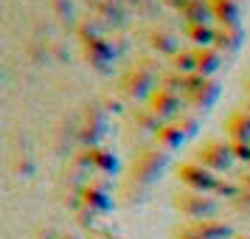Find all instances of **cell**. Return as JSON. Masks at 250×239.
<instances>
[{
	"label": "cell",
	"instance_id": "1",
	"mask_svg": "<svg viewBox=\"0 0 250 239\" xmlns=\"http://www.w3.org/2000/svg\"><path fill=\"white\" fill-rule=\"evenodd\" d=\"M158 79H160L158 59L138 57L135 62L124 70V76H121L118 85H121V93H124V96L141 102V99H149V96H152V90L158 87Z\"/></svg>",
	"mask_w": 250,
	"mask_h": 239
},
{
	"label": "cell",
	"instance_id": "2",
	"mask_svg": "<svg viewBox=\"0 0 250 239\" xmlns=\"http://www.w3.org/2000/svg\"><path fill=\"white\" fill-rule=\"evenodd\" d=\"M169 166V152L160 147H146L141 149L129 166V180L138 186H152L155 180H160V174Z\"/></svg>",
	"mask_w": 250,
	"mask_h": 239
},
{
	"label": "cell",
	"instance_id": "3",
	"mask_svg": "<svg viewBox=\"0 0 250 239\" xmlns=\"http://www.w3.org/2000/svg\"><path fill=\"white\" fill-rule=\"evenodd\" d=\"M191 160L200 163L205 169H211L214 174H222V172L233 169V152H230V141H219V138H211V141H203L197 149H191Z\"/></svg>",
	"mask_w": 250,
	"mask_h": 239
},
{
	"label": "cell",
	"instance_id": "4",
	"mask_svg": "<svg viewBox=\"0 0 250 239\" xmlns=\"http://www.w3.org/2000/svg\"><path fill=\"white\" fill-rule=\"evenodd\" d=\"M171 205L180 211L183 217H188L191 222H200V219H211L216 214V200L211 194L203 192H191V189H183L171 197Z\"/></svg>",
	"mask_w": 250,
	"mask_h": 239
},
{
	"label": "cell",
	"instance_id": "5",
	"mask_svg": "<svg viewBox=\"0 0 250 239\" xmlns=\"http://www.w3.org/2000/svg\"><path fill=\"white\" fill-rule=\"evenodd\" d=\"M174 177L183 183V189H191V192H203V194H214L216 180L219 174H214L211 169H205L194 160H186L180 166H174Z\"/></svg>",
	"mask_w": 250,
	"mask_h": 239
},
{
	"label": "cell",
	"instance_id": "6",
	"mask_svg": "<svg viewBox=\"0 0 250 239\" xmlns=\"http://www.w3.org/2000/svg\"><path fill=\"white\" fill-rule=\"evenodd\" d=\"M219 93H222V87H219V82H216L214 76L191 73V76H188V90H186L183 99L191 104V107H197V110H208V107L216 104Z\"/></svg>",
	"mask_w": 250,
	"mask_h": 239
},
{
	"label": "cell",
	"instance_id": "7",
	"mask_svg": "<svg viewBox=\"0 0 250 239\" xmlns=\"http://www.w3.org/2000/svg\"><path fill=\"white\" fill-rule=\"evenodd\" d=\"M82 45H84V54H87V62H90L93 68L99 70V73H110L113 70V62H115V51L110 48V43L99 34H87V31H82Z\"/></svg>",
	"mask_w": 250,
	"mask_h": 239
},
{
	"label": "cell",
	"instance_id": "8",
	"mask_svg": "<svg viewBox=\"0 0 250 239\" xmlns=\"http://www.w3.org/2000/svg\"><path fill=\"white\" fill-rule=\"evenodd\" d=\"M146 107L158 115L160 121H171V118H177L183 113V96L163 90V87H155L152 96L146 99Z\"/></svg>",
	"mask_w": 250,
	"mask_h": 239
},
{
	"label": "cell",
	"instance_id": "9",
	"mask_svg": "<svg viewBox=\"0 0 250 239\" xmlns=\"http://www.w3.org/2000/svg\"><path fill=\"white\" fill-rule=\"evenodd\" d=\"M79 203L87 205L90 211L96 214H104V211H110L113 208V192H110V186L102 180H90L82 186L79 192Z\"/></svg>",
	"mask_w": 250,
	"mask_h": 239
},
{
	"label": "cell",
	"instance_id": "10",
	"mask_svg": "<svg viewBox=\"0 0 250 239\" xmlns=\"http://www.w3.org/2000/svg\"><path fill=\"white\" fill-rule=\"evenodd\" d=\"M149 48L158 54V57H174L177 51H180V37L174 34V31H169V28H152L146 37Z\"/></svg>",
	"mask_w": 250,
	"mask_h": 239
},
{
	"label": "cell",
	"instance_id": "11",
	"mask_svg": "<svg viewBox=\"0 0 250 239\" xmlns=\"http://www.w3.org/2000/svg\"><path fill=\"white\" fill-rule=\"evenodd\" d=\"M245 43V31L242 25H216V37H214V48L222 51L225 57L236 54L239 48Z\"/></svg>",
	"mask_w": 250,
	"mask_h": 239
},
{
	"label": "cell",
	"instance_id": "12",
	"mask_svg": "<svg viewBox=\"0 0 250 239\" xmlns=\"http://www.w3.org/2000/svg\"><path fill=\"white\" fill-rule=\"evenodd\" d=\"M180 20H183V25H216L211 0H191L180 12Z\"/></svg>",
	"mask_w": 250,
	"mask_h": 239
},
{
	"label": "cell",
	"instance_id": "13",
	"mask_svg": "<svg viewBox=\"0 0 250 239\" xmlns=\"http://www.w3.org/2000/svg\"><path fill=\"white\" fill-rule=\"evenodd\" d=\"M188 228H191L194 234H200L203 239H233L236 237L233 228L228 225V222H222V219H216V217L200 219V222H188Z\"/></svg>",
	"mask_w": 250,
	"mask_h": 239
},
{
	"label": "cell",
	"instance_id": "14",
	"mask_svg": "<svg viewBox=\"0 0 250 239\" xmlns=\"http://www.w3.org/2000/svg\"><path fill=\"white\" fill-rule=\"evenodd\" d=\"M225 132H228V141H242V144H250V113L245 110V107L228 115Z\"/></svg>",
	"mask_w": 250,
	"mask_h": 239
},
{
	"label": "cell",
	"instance_id": "15",
	"mask_svg": "<svg viewBox=\"0 0 250 239\" xmlns=\"http://www.w3.org/2000/svg\"><path fill=\"white\" fill-rule=\"evenodd\" d=\"M216 25H239L242 20V3L239 0H211Z\"/></svg>",
	"mask_w": 250,
	"mask_h": 239
},
{
	"label": "cell",
	"instance_id": "16",
	"mask_svg": "<svg viewBox=\"0 0 250 239\" xmlns=\"http://www.w3.org/2000/svg\"><path fill=\"white\" fill-rule=\"evenodd\" d=\"M194 51H197V73H203V76H214L216 70L225 65V54L216 51L214 45L211 48H194Z\"/></svg>",
	"mask_w": 250,
	"mask_h": 239
},
{
	"label": "cell",
	"instance_id": "17",
	"mask_svg": "<svg viewBox=\"0 0 250 239\" xmlns=\"http://www.w3.org/2000/svg\"><path fill=\"white\" fill-rule=\"evenodd\" d=\"M183 141H186V132L180 130V124H177V121H166V124L155 132V144H158L160 149H166V152H171V149H180Z\"/></svg>",
	"mask_w": 250,
	"mask_h": 239
},
{
	"label": "cell",
	"instance_id": "18",
	"mask_svg": "<svg viewBox=\"0 0 250 239\" xmlns=\"http://www.w3.org/2000/svg\"><path fill=\"white\" fill-rule=\"evenodd\" d=\"M183 37L191 43V48H211L216 37V25H183Z\"/></svg>",
	"mask_w": 250,
	"mask_h": 239
},
{
	"label": "cell",
	"instance_id": "19",
	"mask_svg": "<svg viewBox=\"0 0 250 239\" xmlns=\"http://www.w3.org/2000/svg\"><path fill=\"white\" fill-rule=\"evenodd\" d=\"M169 68L177 70V73H186V76L197 73V51H194V48H180V51L169 59Z\"/></svg>",
	"mask_w": 250,
	"mask_h": 239
},
{
	"label": "cell",
	"instance_id": "20",
	"mask_svg": "<svg viewBox=\"0 0 250 239\" xmlns=\"http://www.w3.org/2000/svg\"><path fill=\"white\" fill-rule=\"evenodd\" d=\"M158 87H163V90H169V93H177V96H186V90H188V76L169 68V70L160 73Z\"/></svg>",
	"mask_w": 250,
	"mask_h": 239
},
{
	"label": "cell",
	"instance_id": "21",
	"mask_svg": "<svg viewBox=\"0 0 250 239\" xmlns=\"http://www.w3.org/2000/svg\"><path fill=\"white\" fill-rule=\"evenodd\" d=\"M132 124H135L141 132H152V135H155V132H158L166 121H160V118L152 113L149 107H135V110H132Z\"/></svg>",
	"mask_w": 250,
	"mask_h": 239
},
{
	"label": "cell",
	"instance_id": "22",
	"mask_svg": "<svg viewBox=\"0 0 250 239\" xmlns=\"http://www.w3.org/2000/svg\"><path fill=\"white\" fill-rule=\"evenodd\" d=\"M239 192H242V186H239V183L225 180V177H219V180H216V189H214V194H216V197H225V200H233V197H236Z\"/></svg>",
	"mask_w": 250,
	"mask_h": 239
},
{
	"label": "cell",
	"instance_id": "23",
	"mask_svg": "<svg viewBox=\"0 0 250 239\" xmlns=\"http://www.w3.org/2000/svg\"><path fill=\"white\" fill-rule=\"evenodd\" d=\"M174 121L180 124V130L186 132V138H188V135H197V130H200V118H197L194 113H180Z\"/></svg>",
	"mask_w": 250,
	"mask_h": 239
},
{
	"label": "cell",
	"instance_id": "24",
	"mask_svg": "<svg viewBox=\"0 0 250 239\" xmlns=\"http://www.w3.org/2000/svg\"><path fill=\"white\" fill-rule=\"evenodd\" d=\"M230 205H233V211H239V214L250 217V189H242V192L230 200Z\"/></svg>",
	"mask_w": 250,
	"mask_h": 239
},
{
	"label": "cell",
	"instance_id": "25",
	"mask_svg": "<svg viewBox=\"0 0 250 239\" xmlns=\"http://www.w3.org/2000/svg\"><path fill=\"white\" fill-rule=\"evenodd\" d=\"M230 152H233V158H236V160H242V163H248V166H250V144L230 141Z\"/></svg>",
	"mask_w": 250,
	"mask_h": 239
},
{
	"label": "cell",
	"instance_id": "26",
	"mask_svg": "<svg viewBox=\"0 0 250 239\" xmlns=\"http://www.w3.org/2000/svg\"><path fill=\"white\" fill-rule=\"evenodd\" d=\"M160 3H163V6H169V9H174V12H183L191 0H160Z\"/></svg>",
	"mask_w": 250,
	"mask_h": 239
},
{
	"label": "cell",
	"instance_id": "27",
	"mask_svg": "<svg viewBox=\"0 0 250 239\" xmlns=\"http://www.w3.org/2000/svg\"><path fill=\"white\" fill-rule=\"evenodd\" d=\"M177 239H203V237H200V234H194L188 225H183L180 231H177Z\"/></svg>",
	"mask_w": 250,
	"mask_h": 239
},
{
	"label": "cell",
	"instance_id": "28",
	"mask_svg": "<svg viewBox=\"0 0 250 239\" xmlns=\"http://www.w3.org/2000/svg\"><path fill=\"white\" fill-rule=\"evenodd\" d=\"M236 183L242 186V189H250V169L239 172V174H236Z\"/></svg>",
	"mask_w": 250,
	"mask_h": 239
},
{
	"label": "cell",
	"instance_id": "29",
	"mask_svg": "<svg viewBox=\"0 0 250 239\" xmlns=\"http://www.w3.org/2000/svg\"><path fill=\"white\" fill-rule=\"evenodd\" d=\"M245 102H250V76L245 79Z\"/></svg>",
	"mask_w": 250,
	"mask_h": 239
},
{
	"label": "cell",
	"instance_id": "30",
	"mask_svg": "<svg viewBox=\"0 0 250 239\" xmlns=\"http://www.w3.org/2000/svg\"><path fill=\"white\" fill-rule=\"evenodd\" d=\"M233 239H250V237H248V234H236Z\"/></svg>",
	"mask_w": 250,
	"mask_h": 239
},
{
	"label": "cell",
	"instance_id": "31",
	"mask_svg": "<svg viewBox=\"0 0 250 239\" xmlns=\"http://www.w3.org/2000/svg\"><path fill=\"white\" fill-rule=\"evenodd\" d=\"M62 239H76V237H62Z\"/></svg>",
	"mask_w": 250,
	"mask_h": 239
}]
</instances>
